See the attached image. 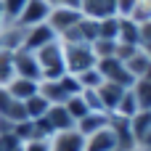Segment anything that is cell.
<instances>
[{
    "instance_id": "3957f363",
    "label": "cell",
    "mask_w": 151,
    "mask_h": 151,
    "mask_svg": "<svg viewBox=\"0 0 151 151\" xmlns=\"http://www.w3.org/2000/svg\"><path fill=\"white\" fill-rule=\"evenodd\" d=\"M96 69L101 72L104 82H117V85H122V88H133V82H135V77L127 72V66H125V61H122L119 56L98 58Z\"/></svg>"
},
{
    "instance_id": "6da1fadb",
    "label": "cell",
    "mask_w": 151,
    "mask_h": 151,
    "mask_svg": "<svg viewBox=\"0 0 151 151\" xmlns=\"http://www.w3.org/2000/svg\"><path fill=\"white\" fill-rule=\"evenodd\" d=\"M64 45V66L69 74H82L98 64L90 42H61Z\"/></svg>"
},
{
    "instance_id": "e0dca14e",
    "label": "cell",
    "mask_w": 151,
    "mask_h": 151,
    "mask_svg": "<svg viewBox=\"0 0 151 151\" xmlns=\"http://www.w3.org/2000/svg\"><path fill=\"white\" fill-rule=\"evenodd\" d=\"M125 66H127V72L135 77V80H141V77H146V72H149L151 66V56L146 53V50H133L127 58H125Z\"/></svg>"
},
{
    "instance_id": "4dcf8cb0",
    "label": "cell",
    "mask_w": 151,
    "mask_h": 151,
    "mask_svg": "<svg viewBox=\"0 0 151 151\" xmlns=\"http://www.w3.org/2000/svg\"><path fill=\"white\" fill-rule=\"evenodd\" d=\"M8 101H11V96L5 93V88H0V109H3V106H5Z\"/></svg>"
},
{
    "instance_id": "8fae6325",
    "label": "cell",
    "mask_w": 151,
    "mask_h": 151,
    "mask_svg": "<svg viewBox=\"0 0 151 151\" xmlns=\"http://www.w3.org/2000/svg\"><path fill=\"white\" fill-rule=\"evenodd\" d=\"M24 35H27V29L24 27H19L16 21H8L3 29H0V50H21V45H24Z\"/></svg>"
},
{
    "instance_id": "603a6c76",
    "label": "cell",
    "mask_w": 151,
    "mask_h": 151,
    "mask_svg": "<svg viewBox=\"0 0 151 151\" xmlns=\"http://www.w3.org/2000/svg\"><path fill=\"white\" fill-rule=\"evenodd\" d=\"M130 130H133L135 141H141V138L151 130V114L149 111H138L135 117H130Z\"/></svg>"
},
{
    "instance_id": "ffe728a7",
    "label": "cell",
    "mask_w": 151,
    "mask_h": 151,
    "mask_svg": "<svg viewBox=\"0 0 151 151\" xmlns=\"http://www.w3.org/2000/svg\"><path fill=\"white\" fill-rule=\"evenodd\" d=\"M141 109H138V104H135V96H133V90L127 88L125 93H122V98H119V104H117V109L111 111L114 117H125V119H130V117H135Z\"/></svg>"
},
{
    "instance_id": "7c38bea8",
    "label": "cell",
    "mask_w": 151,
    "mask_h": 151,
    "mask_svg": "<svg viewBox=\"0 0 151 151\" xmlns=\"http://www.w3.org/2000/svg\"><path fill=\"white\" fill-rule=\"evenodd\" d=\"M117 45H125V48H141V24L133 21V19H119Z\"/></svg>"
},
{
    "instance_id": "83f0119b",
    "label": "cell",
    "mask_w": 151,
    "mask_h": 151,
    "mask_svg": "<svg viewBox=\"0 0 151 151\" xmlns=\"http://www.w3.org/2000/svg\"><path fill=\"white\" fill-rule=\"evenodd\" d=\"M135 3H138V0H114V5H117V16H119V19H130L133 11H135Z\"/></svg>"
},
{
    "instance_id": "44dd1931",
    "label": "cell",
    "mask_w": 151,
    "mask_h": 151,
    "mask_svg": "<svg viewBox=\"0 0 151 151\" xmlns=\"http://www.w3.org/2000/svg\"><path fill=\"white\" fill-rule=\"evenodd\" d=\"M0 117L5 119V122H11V125H19V122H24L27 119V111H24V104L21 101H8L3 109H0Z\"/></svg>"
},
{
    "instance_id": "5b68a950",
    "label": "cell",
    "mask_w": 151,
    "mask_h": 151,
    "mask_svg": "<svg viewBox=\"0 0 151 151\" xmlns=\"http://www.w3.org/2000/svg\"><path fill=\"white\" fill-rule=\"evenodd\" d=\"M50 3L48 0H27V5H24V11H21V16L16 19V24L19 27H24V29H29V27H37V24H45L48 21V16H50Z\"/></svg>"
},
{
    "instance_id": "30bf717a",
    "label": "cell",
    "mask_w": 151,
    "mask_h": 151,
    "mask_svg": "<svg viewBox=\"0 0 151 151\" xmlns=\"http://www.w3.org/2000/svg\"><path fill=\"white\" fill-rule=\"evenodd\" d=\"M109 122H111V114H104V111H88L80 122H74V130H77L82 138H88V135H93V133L109 127Z\"/></svg>"
},
{
    "instance_id": "f1b7e54d",
    "label": "cell",
    "mask_w": 151,
    "mask_h": 151,
    "mask_svg": "<svg viewBox=\"0 0 151 151\" xmlns=\"http://www.w3.org/2000/svg\"><path fill=\"white\" fill-rule=\"evenodd\" d=\"M21 151H50V146H48V141H42V138H35V141H27V143H21Z\"/></svg>"
},
{
    "instance_id": "cb8c5ba5",
    "label": "cell",
    "mask_w": 151,
    "mask_h": 151,
    "mask_svg": "<svg viewBox=\"0 0 151 151\" xmlns=\"http://www.w3.org/2000/svg\"><path fill=\"white\" fill-rule=\"evenodd\" d=\"M13 77H16V72H13V53L11 50H0V88H5Z\"/></svg>"
},
{
    "instance_id": "7a4b0ae2",
    "label": "cell",
    "mask_w": 151,
    "mask_h": 151,
    "mask_svg": "<svg viewBox=\"0 0 151 151\" xmlns=\"http://www.w3.org/2000/svg\"><path fill=\"white\" fill-rule=\"evenodd\" d=\"M35 58H37V64H40L42 80H58L61 74H66V66H64V45H61V40H53V42H48L45 48L35 50Z\"/></svg>"
},
{
    "instance_id": "d6a6232c",
    "label": "cell",
    "mask_w": 151,
    "mask_h": 151,
    "mask_svg": "<svg viewBox=\"0 0 151 151\" xmlns=\"http://www.w3.org/2000/svg\"><path fill=\"white\" fill-rule=\"evenodd\" d=\"M13 151H21V146H19V149H13Z\"/></svg>"
},
{
    "instance_id": "ba28073f",
    "label": "cell",
    "mask_w": 151,
    "mask_h": 151,
    "mask_svg": "<svg viewBox=\"0 0 151 151\" xmlns=\"http://www.w3.org/2000/svg\"><path fill=\"white\" fill-rule=\"evenodd\" d=\"M53 40H58V37H56V32H53V29L48 27V21H45V24H37V27H29V29H27V35H24V45H21V48L35 53V50L45 48L48 42H53Z\"/></svg>"
},
{
    "instance_id": "484cf974",
    "label": "cell",
    "mask_w": 151,
    "mask_h": 151,
    "mask_svg": "<svg viewBox=\"0 0 151 151\" xmlns=\"http://www.w3.org/2000/svg\"><path fill=\"white\" fill-rule=\"evenodd\" d=\"M24 5H27V0H0V8H3L5 21H16V19L21 16Z\"/></svg>"
},
{
    "instance_id": "f546056e",
    "label": "cell",
    "mask_w": 151,
    "mask_h": 151,
    "mask_svg": "<svg viewBox=\"0 0 151 151\" xmlns=\"http://www.w3.org/2000/svg\"><path fill=\"white\" fill-rule=\"evenodd\" d=\"M138 149H141V151H151V130L138 141Z\"/></svg>"
},
{
    "instance_id": "9a60e30c",
    "label": "cell",
    "mask_w": 151,
    "mask_h": 151,
    "mask_svg": "<svg viewBox=\"0 0 151 151\" xmlns=\"http://www.w3.org/2000/svg\"><path fill=\"white\" fill-rule=\"evenodd\" d=\"M85 151H119L111 127H104V130L88 135V138H85Z\"/></svg>"
},
{
    "instance_id": "277c9868",
    "label": "cell",
    "mask_w": 151,
    "mask_h": 151,
    "mask_svg": "<svg viewBox=\"0 0 151 151\" xmlns=\"http://www.w3.org/2000/svg\"><path fill=\"white\" fill-rule=\"evenodd\" d=\"M82 13L74 11V8H66V5H53L50 8V16H48V27L56 32V37H64L69 29H74L80 24Z\"/></svg>"
},
{
    "instance_id": "d4e9b609",
    "label": "cell",
    "mask_w": 151,
    "mask_h": 151,
    "mask_svg": "<svg viewBox=\"0 0 151 151\" xmlns=\"http://www.w3.org/2000/svg\"><path fill=\"white\" fill-rule=\"evenodd\" d=\"M117 29H119V16H111V19L98 21V40H111V42H117Z\"/></svg>"
},
{
    "instance_id": "ac0fdd59",
    "label": "cell",
    "mask_w": 151,
    "mask_h": 151,
    "mask_svg": "<svg viewBox=\"0 0 151 151\" xmlns=\"http://www.w3.org/2000/svg\"><path fill=\"white\" fill-rule=\"evenodd\" d=\"M133 96H135V104L141 111H151V80H135L133 82Z\"/></svg>"
},
{
    "instance_id": "4316f807",
    "label": "cell",
    "mask_w": 151,
    "mask_h": 151,
    "mask_svg": "<svg viewBox=\"0 0 151 151\" xmlns=\"http://www.w3.org/2000/svg\"><path fill=\"white\" fill-rule=\"evenodd\" d=\"M77 80H80V85H82V90H96L101 82H104V77H101V72L93 66V69H88V72H82V74H77Z\"/></svg>"
},
{
    "instance_id": "9c48e42d",
    "label": "cell",
    "mask_w": 151,
    "mask_h": 151,
    "mask_svg": "<svg viewBox=\"0 0 151 151\" xmlns=\"http://www.w3.org/2000/svg\"><path fill=\"white\" fill-rule=\"evenodd\" d=\"M80 13L85 19L104 21V19L117 16V5H114V0H80Z\"/></svg>"
},
{
    "instance_id": "2e32d148",
    "label": "cell",
    "mask_w": 151,
    "mask_h": 151,
    "mask_svg": "<svg viewBox=\"0 0 151 151\" xmlns=\"http://www.w3.org/2000/svg\"><path fill=\"white\" fill-rule=\"evenodd\" d=\"M42 119L48 122V127H50L53 133H61V130H69V127H74V119L69 117V111L64 109V104H53Z\"/></svg>"
},
{
    "instance_id": "5bb4252c",
    "label": "cell",
    "mask_w": 151,
    "mask_h": 151,
    "mask_svg": "<svg viewBox=\"0 0 151 151\" xmlns=\"http://www.w3.org/2000/svg\"><path fill=\"white\" fill-rule=\"evenodd\" d=\"M125 90H127V88H122V85H117V82H101V85L96 88V93H98L101 106H104L106 114H111V111L117 109V104H119V98H122Z\"/></svg>"
},
{
    "instance_id": "1f68e13d",
    "label": "cell",
    "mask_w": 151,
    "mask_h": 151,
    "mask_svg": "<svg viewBox=\"0 0 151 151\" xmlns=\"http://www.w3.org/2000/svg\"><path fill=\"white\" fill-rule=\"evenodd\" d=\"M5 24H8V21H5V16H3V8H0V29H3Z\"/></svg>"
},
{
    "instance_id": "e575fe53",
    "label": "cell",
    "mask_w": 151,
    "mask_h": 151,
    "mask_svg": "<svg viewBox=\"0 0 151 151\" xmlns=\"http://www.w3.org/2000/svg\"><path fill=\"white\" fill-rule=\"evenodd\" d=\"M0 151H3V149H0Z\"/></svg>"
},
{
    "instance_id": "d6986e66",
    "label": "cell",
    "mask_w": 151,
    "mask_h": 151,
    "mask_svg": "<svg viewBox=\"0 0 151 151\" xmlns=\"http://www.w3.org/2000/svg\"><path fill=\"white\" fill-rule=\"evenodd\" d=\"M48 109H50V104L40 96V90L32 96V98H27L24 101V111H27V119H42L45 114H48Z\"/></svg>"
},
{
    "instance_id": "52a82bcc",
    "label": "cell",
    "mask_w": 151,
    "mask_h": 151,
    "mask_svg": "<svg viewBox=\"0 0 151 151\" xmlns=\"http://www.w3.org/2000/svg\"><path fill=\"white\" fill-rule=\"evenodd\" d=\"M48 146H50V151H85V138L74 127H69V130L53 133L48 138Z\"/></svg>"
},
{
    "instance_id": "8992f818",
    "label": "cell",
    "mask_w": 151,
    "mask_h": 151,
    "mask_svg": "<svg viewBox=\"0 0 151 151\" xmlns=\"http://www.w3.org/2000/svg\"><path fill=\"white\" fill-rule=\"evenodd\" d=\"M13 72H16V77H24V80H35V82L42 80V72H40V64L35 58V53L24 50V48L13 50Z\"/></svg>"
},
{
    "instance_id": "836d02e7",
    "label": "cell",
    "mask_w": 151,
    "mask_h": 151,
    "mask_svg": "<svg viewBox=\"0 0 151 151\" xmlns=\"http://www.w3.org/2000/svg\"><path fill=\"white\" fill-rule=\"evenodd\" d=\"M149 114H151V111H149Z\"/></svg>"
},
{
    "instance_id": "4fadbf2b",
    "label": "cell",
    "mask_w": 151,
    "mask_h": 151,
    "mask_svg": "<svg viewBox=\"0 0 151 151\" xmlns=\"http://www.w3.org/2000/svg\"><path fill=\"white\" fill-rule=\"evenodd\" d=\"M40 90V82H35V80H24V77H13L8 85H5V93L13 98V101H27V98H32L35 93Z\"/></svg>"
},
{
    "instance_id": "7402d4cb",
    "label": "cell",
    "mask_w": 151,
    "mask_h": 151,
    "mask_svg": "<svg viewBox=\"0 0 151 151\" xmlns=\"http://www.w3.org/2000/svg\"><path fill=\"white\" fill-rule=\"evenodd\" d=\"M64 109L69 111V117L74 119V122H80L90 109H88V104H85V98H82V93H77V96H69L66 101H64Z\"/></svg>"
}]
</instances>
